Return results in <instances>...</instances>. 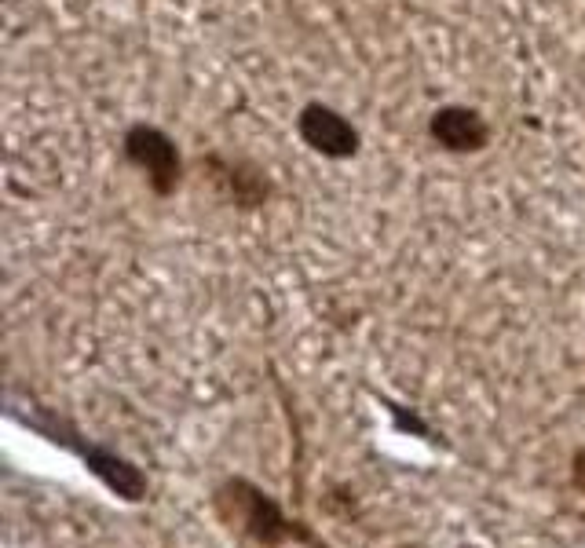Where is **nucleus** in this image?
I'll use <instances>...</instances> for the list:
<instances>
[{"mask_svg": "<svg viewBox=\"0 0 585 548\" xmlns=\"http://www.w3.org/2000/svg\"><path fill=\"white\" fill-rule=\"evenodd\" d=\"M216 505L224 512V519L238 523L249 538L260 541V545H267V548H278L289 538L315 545L308 530H300V523H289V519L278 512L275 501H271L264 490H256L253 483H245V479H227V483L216 490Z\"/></svg>", "mask_w": 585, "mask_h": 548, "instance_id": "nucleus-1", "label": "nucleus"}, {"mask_svg": "<svg viewBox=\"0 0 585 548\" xmlns=\"http://www.w3.org/2000/svg\"><path fill=\"white\" fill-rule=\"evenodd\" d=\"M121 154L136 172H143L147 187L158 198H172L183 187V154L176 147V139L169 132H161L158 125H132L121 136Z\"/></svg>", "mask_w": 585, "mask_h": 548, "instance_id": "nucleus-2", "label": "nucleus"}, {"mask_svg": "<svg viewBox=\"0 0 585 548\" xmlns=\"http://www.w3.org/2000/svg\"><path fill=\"white\" fill-rule=\"evenodd\" d=\"M297 136L300 143L330 161H348L359 154L362 136L348 117L330 103H304L297 114Z\"/></svg>", "mask_w": 585, "mask_h": 548, "instance_id": "nucleus-3", "label": "nucleus"}, {"mask_svg": "<svg viewBox=\"0 0 585 548\" xmlns=\"http://www.w3.org/2000/svg\"><path fill=\"white\" fill-rule=\"evenodd\" d=\"M428 139L439 150L458 154V158L483 154L490 147V121L479 114L476 106L447 103L439 106V110H432V117H428Z\"/></svg>", "mask_w": 585, "mask_h": 548, "instance_id": "nucleus-4", "label": "nucleus"}, {"mask_svg": "<svg viewBox=\"0 0 585 548\" xmlns=\"http://www.w3.org/2000/svg\"><path fill=\"white\" fill-rule=\"evenodd\" d=\"M213 180L227 190V198L242 209H256V205H267L271 198V180H267L264 169H256L253 161L245 158H224V154H209L205 158Z\"/></svg>", "mask_w": 585, "mask_h": 548, "instance_id": "nucleus-5", "label": "nucleus"}, {"mask_svg": "<svg viewBox=\"0 0 585 548\" xmlns=\"http://www.w3.org/2000/svg\"><path fill=\"white\" fill-rule=\"evenodd\" d=\"M81 457H85L88 472L96 475V479H103V483H107L117 497H125V501H139V497L147 494V479H143V472L132 468L125 457L107 454V450H99V446H85Z\"/></svg>", "mask_w": 585, "mask_h": 548, "instance_id": "nucleus-6", "label": "nucleus"}]
</instances>
